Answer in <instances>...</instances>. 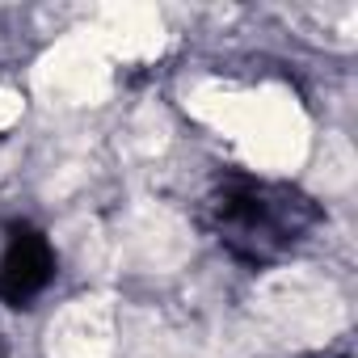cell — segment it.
Segmentation results:
<instances>
[{"mask_svg":"<svg viewBox=\"0 0 358 358\" xmlns=\"http://www.w3.org/2000/svg\"><path fill=\"white\" fill-rule=\"evenodd\" d=\"M110 354V320L101 308H72L51 324V358H106Z\"/></svg>","mask_w":358,"mask_h":358,"instance_id":"3957f363","label":"cell"},{"mask_svg":"<svg viewBox=\"0 0 358 358\" xmlns=\"http://www.w3.org/2000/svg\"><path fill=\"white\" fill-rule=\"evenodd\" d=\"M101 34H110L122 55H148L160 47V22L148 9H110Z\"/></svg>","mask_w":358,"mask_h":358,"instance_id":"5b68a950","label":"cell"},{"mask_svg":"<svg viewBox=\"0 0 358 358\" xmlns=\"http://www.w3.org/2000/svg\"><path fill=\"white\" fill-rule=\"evenodd\" d=\"M127 245L143 257V262H156V266H164V262H177L186 253V241H182V232H177V224L164 215V211H143L135 224H131V236H127Z\"/></svg>","mask_w":358,"mask_h":358,"instance_id":"277c9868","label":"cell"},{"mask_svg":"<svg viewBox=\"0 0 358 358\" xmlns=\"http://www.w3.org/2000/svg\"><path fill=\"white\" fill-rule=\"evenodd\" d=\"M43 85H47V93L59 97V101H93V97L106 93V68H101V59H97L89 47L68 43V47H59V51L47 59Z\"/></svg>","mask_w":358,"mask_h":358,"instance_id":"7a4b0ae2","label":"cell"},{"mask_svg":"<svg viewBox=\"0 0 358 358\" xmlns=\"http://www.w3.org/2000/svg\"><path fill=\"white\" fill-rule=\"evenodd\" d=\"M262 308L282 333H295V337H308V341L329 337L341 324L337 291L320 274H308V270H291V274L270 278L262 287Z\"/></svg>","mask_w":358,"mask_h":358,"instance_id":"6da1fadb","label":"cell"}]
</instances>
